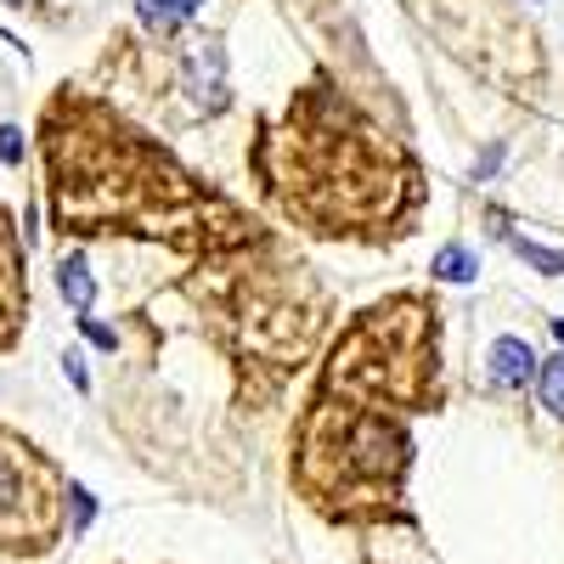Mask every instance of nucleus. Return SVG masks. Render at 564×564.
Masks as SVG:
<instances>
[{"instance_id":"nucleus-8","label":"nucleus","mask_w":564,"mask_h":564,"mask_svg":"<svg viewBox=\"0 0 564 564\" xmlns=\"http://www.w3.org/2000/svg\"><path fill=\"white\" fill-rule=\"evenodd\" d=\"M135 12H141V23H148V29H175V23H181L164 0H135Z\"/></svg>"},{"instance_id":"nucleus-11","label":"nucleus","mask_w":564,"mask_h":564,"mask_svg":"<svg viewBox=\"0 0 564 564\" xmlns=\"http://www.w3.org/2000/svg\"><path fill=\"white\" fill-rule=\"evenodd\" d=\"M85 339L97 345V350H113V345H119V334H113V327H102V322H90V316H85Z\"/></svg>"},{"instance_id":"nucleus-2","label":"nucleus","mask_w":564,"mask_h":564,"mask_svg":"<svg viewBox=\"0 0 564 564\" xmlns=\"http://www.w3.org/2000/svg\"><path fill=\"white\" fill-rule=\"evenodd\" d=\"M186 90H193V108L198 113H215L226 108V52L215 40H198L186 52Z\"/></svg>"},{"instance_id":"nucleus-3","label":"nucleus","mask_w":564,"mask_h":564,"mask_svg":"<svg viewBox=\"0 0 564 564\" xmlns=\"http://www.w3.org/2000/svg\"><path fill=\"white\" fill-rule=\"evenodd\" d=\"M57 289H63V300L85 316L90 305H97V282H90V265H85V254H63V265H57Z\"/></svg>"},{"instance_id":"nucleus-9","label":"nucleus","mask_w":564,"mask_h":564,"mask_svg":"<svg viewBox=\"0 0 564 564\" xmlns=\"http://www.w3.org/2000/svg\"><path fill=\"white\" fill-rule=\"evenodd\" d=\"M0 164H23V130L0 124Z\"/></svg>"},{"instance_id":"nucleus-1","label":"nucleus","mask_w":564,"mask_h":564,"mask_svg":"<svg viewBox=\"0 0 564 564\" xmlns=\"http://www.w3.org/2000/svg\"><path fill=\"white\" fill-rule=\"evenodd\" d=\"M542 372V356L520 339V334H502V339H491V350H486V379H491V390H508V395H520L531 379Z\"/></svg>"},{"instance_id":"nucleus-15","label":"nucleus","mask_w":564,"mask_h":564,"mask_svg":"<svg viewBox=\"0 0 564 564\" xmlns=\"http://www.w3.org/2000/svg\"><path fill=\"white\" fill-rule=\"evenodd\" d=\"M7 7H23V0H7Z\"/></svg>"},{"instance_id":"nucleus-5","label":"nucleus","mask_w":564,"mask_h":564,"mask_svg":"<svg viewBox=\"0 0 564 564\" xmlns=\"http://www.w3.org/2000/svg\"><path fill=\"white\" fill-rule=\"evenodd\" d=\"M508 249L520 254L531 271H542V276H564V249H547L536 238H508Z\"/></svg>"},{"instance_id":"nucleus-14","label":"nucleus","mask_w":564,"mask_h":564,"mask_svg":"<svg viewBox=\"0 0 564 564\" xmlns=\"http://www.w3.org/2000/svg\"><path fill=\"white\" fill-rule=\"evenodd\" d=\"M553 339H558V350H564V316H553Z\"/></svg>"},{"instance_id":"nucleus-10","label":"nucleus","mask_w":564,"mask_h":564,"mask_svg":"<svg viewBox=\"0 0 564 564\" xmlns=\"http://www.w3.org/2000/svg\"><path fill=\"white\" fill-rule=\"evenodd\" d=\"M68 497H74V531H85V525H90V513H97V502H90L85 486H68Z\"/></svg>"},{"instance_id":"nucleus-13","label":"nucleus","mask_w":564,"mask_h":564,"mask_svg":"<svg viewBox=\"0 0 564 564\" xmlns=\"http://www.w3.org/2000/svg\"><path fill=\"white\" fill-rule=\"evenodd\" d=\"M164 7H170V12H175V18H193V12H198V7H204V0H164Z\"/></svg>"},{"instance_id":"nucleus-6","label":"nucleus","mask_w":564,"mask_h":564,"mask_svg":"<svg viewBox=\"0 0 564 564\" xmlns=\"http://www.w3.org/2000/svg\"><path fill=\"white\" fill-rule=\"evenodd\" d=\"M536 384H542V406H547L553 417H564V356H547V361H542Z\"/></svg>"},{"instance_id":"nucleus-12","label":"nucleus","mask_w":564,"mask_h":564,"mask_svg":"<svg viewBox=\"0 0 564 564\" xmlns=\"http://www.w3.org/2000/svg\"><path fill=\"white\" fill-rule=\"evenodd\" d=\"M63 372L74 379V390H90V379H85V361H79V356H68V361H63Z\"/></svg>"},{"instance_id":"nucleus-4","label":"nucleus","mask_w":564,"mask_h":564,"mask_svg":"<svg viewBox=\"0 0 564 564\" xmlns=\"http://www.w3.org/2000/svg\"><path fill=\"white\" fill-rule=\"evenodd\" d=\"M430 276H441V282H475V276H480V260H475V249L446 243V249L430 260Z\"/></svg>"},{"instance_id":"nucleus-7","label":"nucleus","mask_w":564,"mask_h":564,"mask_svg":"<svg viewBox=\"0 0 564 564\" xmlns=\"http://www.w3.org/2000/svg\"><path fill=\"white\" fill-rule=\"evenodd\" d=\"M502 159H508V141L497 135V141H486V153L475 159V170H468V181H491V175L502 170Z\"/></svg>"}]
</instances>
